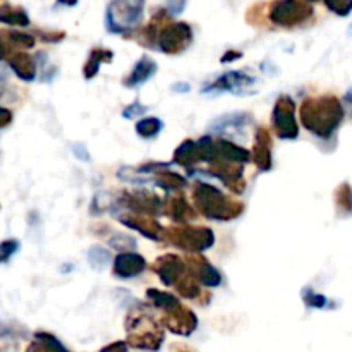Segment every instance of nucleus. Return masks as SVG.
Wrapping results in <instances>:
<instances>
[{
  "mask_svg": "<svg viewBox=\"0 0 352 352\" xmlns=\"http://www.w3.org/2000/svg\"><path fill=\"white\" fill-rule=\"evenodd\" d=\"M346 110L337 96H308L299 107V119L309 134L320 140H330L342 126Z\"/></svg>",
  "mask_w": 352,
  "mask_h": 352,
  "instance_id": "obj_1",
  "label": "nucleus"
},
{
  "mask_svg": "<svg viewBox=\"0 0 352 352\" xmlns=\"http://www.w3.org/2000/svg\"><path fill=\"white\" fill-rule=\"evenodd\" d=\"M127 346L140 351L158 352L165 340V330L160 320L148 305H136L126 316Z\"/></svg>",
  "mask_w": 352,
  "mask_h": 352,
  "instance_id": "obj_2",
  "label": "nucleus"
},
{
  "mask_svg": "<svg viewBox=\"0 0 352 352\" xmlns=\"http://www.w3.org/2000/svg\"><path fill=\"white\" fill-rule=\"evenodd\" d=\"M192 208L196 213L215 222H230L239 219L244 213V203L237 201L232 196L226 195L222 189L208 184L196 182L192 188Z\"/></svg>",
  "mask_w": 352,
  "mask_h": 352,
  "instance_id": "obj_3",
  "label": "nucleus"
},
{
  "mask_svg": "<svg viewBox=\"0 0 352 352\" xmlns=\"http://www.w3.org/2000/svg\"><path fill=\"white\" fill-rule=\"evenodd\" d=\"M146 299L162 313V325L179 337H191L198 329V316L182 305L177 296L160 289H148Z\"/></svg>",
  "mask_w": 352,
  "mask_h": 352,
  "instance_id": "obj_4",
  "label": "nucleus"
},
{
  "mask_svg": "<svg viewBox=\"0 0 352 352\" xmlns=\"http://www.w3.org/2000/svg\"><path fill=\"white\" fill-rule=\"evenodd\" d=\"M162 241L189 254H199L212 250L215 244V234L208 227L188 223V226H172L164 229Z\"/></svg>",
  "mask_w": 352,
  "mask_h": 352,
  "instance_id": "obj_5",
  "label": "nucleus"
},
{
  "mask_svg": "<svg viewBox=\"0 0 352 352\" xmlns=\"http://www.w3.org/2000/svg\"><path fill=\"white\" fill-rule=\"evenodd\" d=\"M146 0H110L105 12V28L112 34L134 33L144 19Z\"/></svg>",
  "mask_w": 352,
  "mask_h": 352,
  "instance_id": "obj_6",
  "label": "nucleus"
},
{
  "mask_svg": "<svg viewBox=\"0 0 352 352\" xmlns=\"http://www.w3.org/2000/svg\"><path fill=\"white\" fill-rule=\"evenodd\" d=\"M315 16L311 3L305 0H274L268 7V21L278 28H299Z\"/></svg>",
  "mask_w": 352,
  "mask_h": 352,
  "instance_id": "obj_7",
  "label": "nucleus"
},
{
  "mask_svg": "<svg viewBox=\"0 0 352 352\" xmlns=\"http://www.w3.org/2000/svg\"><path fill=\"white\" fill-rule=\"evenodd\" d=\"M192 43V28L182 21H167L160 28L155 40V48L165 55H179Z\"/></svg>",
  "mask_w": 352,
  "mask_h": 352,
  "instance_id": "obj_8",
  "label": "nucleus"
},
{
  "mask_svg": "<svg viewBox=\"0 0 352 352\" xmlns=\"http://www.w3.org/2000/svg\"><path fill=\"white\" fill-rule=\"evenodd\" d=\"M296 102L289 95H280L274 103L272 110V126L274 133L280 140L294 141L299 138V124L296 117Z\"/></svg>",
  "mask_w": 352,
  "mask_h": 352,
  "instance_id": "obj_9",
  "label": "nucleus"
},
{
  "mask_svg": "<svg viewBox=\"0 0 352 352\" xmlns=\"http://www.w3.org/2000/svg\"><path fill=\"white\" fill-rule=\"evenodd\" d=\"M117 206L124 212L140 213V215L155 217L164 213V201L158 195L150 191H126L117 199Z\"/></svg>",
  "mask_w": 352,
  "mask_h": 352,
  "instance_id": "obj_10",
  "label": "nucleus"
},
{
  "mask_svg": "<svg viewBox=\"0 0 352 352\" xmlns=\"http://www.w3.org/2000/svg\"><path fill=\"white\" fill-rule=\"evenodd\" d=\"M208 172L212 177L219 179L230 192L234 195H243L246 191V181H244V165L236 162L223 160V158H213L208 162Z\"/></svg>",
  "mask_w": 352,
  "mask_h": 352,
  "instance_id": "obj_11",
  "label": "nucleus"
},
{
  "mask_svg": "<svg viewBox=\"0 0 352 352\" xmlns=\"http://www.w3.org/2000/svg\"><path fill=\"white\" fill-rule=\"evenodd\" d=\"M258 79L246 71H227L210 81L201 88V93H234L244 95L251 93V88L256 85Z\"/></svg>",
  "mask_w": 352,
  "mask_h": 352,
  "instance_id": "obj_12",
  "label": "nucleus"
},
{
  "mask_svg": "<svg viewBox=\"0 0 352 352\" xmlns=\"http://www.w3.org/2000/svg\"><path fill=\"white\" fill-rule=\"evenodd\" d=\"M184 261L186 268H188V274L191 275L201 287L215 289L222 285V274H220L219 268L213 267L205 256H201V254H189L188 258H184Z\"/></svg>",
  "mask_w": 352,
  "mask_h": 352,
  "instance_id": "obj_13",
  "label": "nucleus"
},
{
  "mask_svg": "<svg viewBox=\"0 0 352 352\" xmlns=\"http://www.w3.org/2000/svg\"><path fill=\"white\" fill-rule=\"evenodd\" d=\"M151 270L160 278L165 287H175L188 274L184 258L177 256V254H164V256L157 258L151 265Z\"/></svg>",
  "mask_w": 352,
  "mask_h": 352,
  "instance_id": "obj_14",
  "label": "nucleus"
},
{
  "mask_svg": "<svg viewBox=\"0 0 352 352\" xmlns=\"http://www.w3.org/2000/svg\"><path fill=\"white\" fill-rule=\"evenodd\" d=\"M117 220L127 229L140 232L141 236L146 237L150 241H162V234H164V227L158 222L155 217L140 215V213L131 212H120L117 213Z\"/></svg>",
  "mask_w": 352,
  "mask_h": 352,
  "instance_id": "obj_15",
  "label": "nucleus"
},
{
  "mask_svg": "<svg viewBox=\"0 0 352 352\" xmlns=\"http://www.w3.org/2000/svg\"><path fill=\"white\" fill-rule=\"evenodd\" d=\"M251 157L260 172H270L274 168V141L267 127L260 126L254 133V146Z\"/></svg>",
  "mask_w": 352,
  "mask_h": 352,
  "instance_id": "obj_16",
  "label": "nucleus"
},
{
  "mask_svg": "<svg viewBox=\"0 0 352 352\" xmlns=\"http://www.w3.org/2000/svg\"><path fill=\"white\" fill-rule=\"evenodd\" d=\"M146 268V260L140 253H134V251L119 253L113 260V275L117 278H126L127 280V278L140 277Z\"/></svg>",
  "mask_w": 352,
  "mask_h": 352,
  "instance_id": "obj_17",
  "label": "nucleus"
},
{
  "mask_svg": "<svg viewBox=\"0 0 352 352\" xmlns=\"http://www.w3.org/2000/svg\"><path fill=\"white\" fill-rule=\"evenodd\" d=\"M157 71H158L157 62H155L150 55H143V57H141L140 60L133 65V69H131L129 74L124 78L122 85L126 86V88H131V89L140 88V86L146 85L150 79H153L155 74H157Z\"/></svg>",
  "mask_w": 352,
  "mask_h": 352,
  "instance_id": "obj_18",
  "label": "nucleus"
},
{
  "mask_svg": "<svg viewBox=\"0 0 352 352\" xmlns=\"http://www.w3.org/2000/svg\"><path fill=\"white\" fill-rule=\"evenodd\" d=\"M164 215H167L168 219L174 220L177 226H188L191 220L196 219V210L192 208V205H189L188 199L179 192V195L172 196L167 201L164 203Z\"/></svg>",
  "mask_w": 352,
  "mask_h": 352,
  "instance_id": "obj_19",
  "label": "nucleus"
},
{
  "mask_svg": "<svg viewBox=\"0 0 352 352\" xmlns=\"http://www.w3.org/2000/svg\"><path fill=\"white\" fill-rule=\"evenodd\" d=\"M6 60L7 64H9V67L14 71V74H16L21 81L31 82L36 79L38 65L36 60H34L30 54H26V52L23 50H16L12 52Z\"/></svg>",
  "mask_w": 352,
  "mask_h": 352,
  "instance_id": "obj_20",
  "label": "nucleus"
},
{
  "mask_svg": "<svg viewBox=\"0 0 352 352\" xmlns=\"http://www.w3.org/2000/svg\"><path fill=\"white\" fill-rule=\"evenodd\" d=\"M174 164L181 165V167L188 168V170H195L196 165L201 164L199 158V148L196 140H184L177 148L174 150Z\"/></svg>",
  "mask_w": 352,
  "mask_h": 352,
  "instance_id": "obj_21",
  "label": "nucleus"
},
{
  "mask_svg": "<svg viewBox=\"0 0 352 352\" xmlns=\"http://www.w3.org/2000/svg\"><path fill=\"white\" fill-rule=\"evenodd\" d=\"M112 58H113V52L109 50V48H102V47L93 48L88 55V60H86L85 65H82V76H85V79L91 81L93 78H96L100 72V65L105 64V62H110Z\"/></svg>",
  "mask_w": 352,
  "mask_h": 352,
  "instance_id": "obj_22",
  "label": "nucleus"
},
{
  "mask_svg": "<svg viewBox=\"0 0 352 352\" xmlns=\"http://www.w3.org/2000/svg\"><path fill=\"white\" fill-rule=\"evenodd\" d=\"M155 184H157L158 188L165 189V191L177 192V195L182 189L188 188V181H186L181 174H177V172L168 170V167L162 168V170H158L157 174H155Z\"/></svg>",
  "mask_w": 352,
  "mask_h": 352,
  "instance_id": "obj_23",
  "label": "nucleus"
},
{
  "mask_svg": "<svg viewBox=\"0 0 352 352\" xmlns=\"http://www.w3.org/2000/svg\"><path fill=\"white\" fill-rule=\"evenodd\" d=\"M0 23L7 24V26L28 28L31 24V19L23 7L2 3V6H0Z\"/></svg>",
  "mask_w": 352,
  "mask_h": 352,
  "instance_id": "obj_24",
  "label": "nucleus"
},
{
  "mask_svg": "<svg viewBox=\"0 0 352 352\" xmlns=\"http://www.w3.org/2000/svg\"><path fill=\"white\" fill-rule=\"evenodd\" d=\"M0 36L6 40V43L9 45L10 48L16 50H30V48L34 47L36 43V38L30 33H23V31H2Z\"/></svg>",
  "mask_w": 352,
  "mask_h": 352,
  "instance_id": "obj_25",
  "label": "nucleus"
},
{
  "mask_svg": "<svg viewBox=\"0 0 352 352\" xmlns=\"http://www.w3.org/2000/svg\"><path fill=\"white\" fill-rule=\"evenodd\" d=\"M336 208L339 217H351L352 215V188L349 182H342L336 189Z\"/></svg>",
  "mask_w": 352,
  "mask_h": 352,
  "instance_id": "obj_26",
  "label": "nucleus"
},
{
  "mask_svg": "<svg viewBox=\"0 0 352 352\" xmlns=\"http://www.w3.org/2000/svg\"><path fill=\"white\" fill-rule=\"evenodd\" d=\"M301 298H302V302H305V305L308 306V308H311V309H333V308H337V305L332 301V299H329L327 296H323V294H318V292H316L315 289H311V287L302 289Z\"/></svg>",
  "mask_w": 352,
  "mask_h": 352,
  "instance_id": "obj_27",
  "label": "nucleus"
},
{
  "mask_svg": "<svg viewBox=\"0 0 352 352\" xmlns=\"http://www.w3.org/2000/svg\"><path fill=\"white\" fill-rule=\"evenodd\" d=\"M164 129V122L158 117H143L136 122L138 136L143 140H155Z\"/></svg>",
  "mask_w": 352,
  "mask_h": 352,
  "instance_id": "obj_28",
  "label": "nucleus"
},
{
  "mask_svg": "<svg viewBox=\"0 0 352 352\" xmlns=\"http://www.w3.org/2000/svg\"><path fill=\"white\" fill-rule=\"evenodd\" d=\"M88 261L95 270H103L107 267V263L110 261V253L109 250L102 246H93L91 250L88 251Z\"/></svg>",
  "mask_w": 352,
  "mask_h": 352,
  "instance_id": "obj_29",
  "label": "nucleus"
},
{
  "mask_svg": "<svg viewBox=\"0 0 352 352\" xmlns=\"http://www.w3.org/2000/svg\"><path fill=\"white\" fill-rule=\"evenodd\" d=\"M305 2L311 3L320 2V0H305ZM322 2L329 7V10H332L333 14H337V16L340 17L349 16L352 12V0H322Z\"/></svg>",
  "mask_w": 352,
  "mask_h": 352,
  "instance_id": "obj_30",
  "label": "nucleus"
},
{
  "mask_svg": "<svg viewBox=\"0 0 352 352\" xmlns=\"http://www.w3.org/2000/svg\"><path fill=\"white\" fill-rule=\"evenodd\" d=\"M246 120H251L250 113H232V116H226L215 124L217 131L222 129H229L230 126H244Z\"/></svg>",
  "mask_w": 352,
  "mask_h": 352,
  "instance_id": "obj_31",
  "label": "nucleus"
},
{
  "mask_svg": "<svg viewBox=\"0 0 352 352\" xmlns=\"http://www.w3.org/2000/svg\"><path fill=\"white\" fill-rule=\"evenodd\" d=\"M34 339L41 340V342L47 344L48 347H50L54 352H71L67 349V347L64 346V344L60 342V340L57 339V337L54 336V333H48V332H36L34 333Z\"/></svg>",
  "mask_w": 352,
  "mask_h": 352,
  "instance_id": "obj_32",
  "label": "nucleus"
},
{
  "mask_svg": "<svg viewBox=\"0 0 352 352\" xmlns=\"http://www.w3.org/2000/svg\"><path fill=\"white\" fill-rule=\"evenodd\" d=\"M109 244L112 248H116V250H120V253H126V251H133V248L136 246V241L131 236H126V234H116L109 241Z\"/></svg>",
  "mask_w": 352,
  "mask_h": 352,
  "instance_id": "obj_33",
  "label": "nucleus"
},
{
  "mask_svg": "<svg viewBox=\"0 0 352 352\" xmlns=\"http://www.w3.org/2000/svg\"><path fill=\"white\" fill-rule=\"evenodd\" d=\"M19 250V241L17 239H7L0 243V263L9 261L14 254Z\"/></svg>",
  "mask_w": 352,
  "mask_h": 352,
  "instance_id": "obj_34",
  "label": "nucleus"
},
{
  "mask_svg": "<svg viewBox=\"0 0 352 352\" xmlns=\"http://www.w3.org/2000/svg\"><path fill=\"white\" fill-rule=\"evenodd\" d=\"M146 105H143V103L140 102V100H134V103H131L129 107H126L122 112V117L124 119H143V116L146 113Z\"/></svg>",
  "mask_w": 352,
  "mask_h": 352,
  "instance_id": "obj_35",
  "label": "nucleus"
},
{
  "mask_svg": "<svg viewBox=\"0 0 352 352\" xmlns=\"http://www.w3.org/2000/svg\"><path fill=\"white\" fill-rule=\"evenodd\" d=\"M186 3H188V0H167L165 10H167L168 16H179V14L184 12Z\"/></svg>",
  "mask_w": 352,
  "mask_h": 352,
  "instance_id": "obj_36",
  "label": "nucleus"
},
{
  "mask_svg": "<svg viewBox=\"0 0 352 352\" xmlns=\"http://www.w3.org/2000/svg\"><path fill=\"white\" fill-rule=\"evenodd\" d=\"M38 36L47 43H58V41L64 40L65 33H62V31H38Z\"/></svg>",
  "mask_w": 352,
  "mask_h": 352,
  "instance_id": "obj_37",
  "label": "nucleus"
},
{
  "mask_svg": "<svg viewBox=\"0 0 352 352\" xmlns=\"http://www.w3.org/2000/svg\"><path fill=\"white\" fill-rule=\"evenodd\" d=\"M98 352H129V346L126 342H122V340H117V342L109 344V346H105Z\"/></svg>",
  "mask_w": 352,
  "mask_h": 352,
  "instance_id": "obj_38",
  "label": "nucleus"
},
{
  "mask_svg": "<svg viewBox=\"0 0 352 352\" xmlns=\"http://www.w3.org/2000/svg\"><path fill=\"white\" fill-rule=\"evenodd\" d=\"M12 112H10L9 109H3V107H0V129H3V127L10 126L12 124Z\"/></svg>",
  "mask_w": 352,
  "mask_h": 352,
  "instance_id": "obj_39",
  "label": "nucleus"
},
{
  "mask_svg": "<svg viewBox=\"0 0 352 352\" xmlns=\"http://www.w3.org/2000/svg\"><path fill=\"white\" fill-rule=\"evenodd\" d=\"M26 352H54V351H52L50 347H48L45 342H41V340L34 339L33 342H31L30 346H28Z\"/></svg>",
  "mask_w": 352,
  "mask_h": 352,
  "instance_id": "obj_40",
  "label": "nucleus"
},
{
  "mask_svg": "<svg viewBox=\"0 0 352 352\" xmlns=\"http://www.w3.org/2000/svg\"><path fill=\"white\" fill-rule=\"evenodd\" d=\"M7 89H9V78H7L6 72H3L2 69H0V100H2L3 96H6Z\"/></svg>",
  "mask_w": 352,
  "mask_h": 352,
  "instance_id": "obj_41",
  "label": "nucleus"
},
{
  "mask_svg": "<svg viewBox=\"0 0 352 352\" xmlns=\"http://www.w3.org/2000/svg\"><path fill=\"white\" fill-rule=\"evenodd\" d=\"M12 48L9 47V45L6 43V40H3L2 36H0V60H3V58L9 57L10 54H12Z\"/></svg>",
  "mask_w": 352,
  "mask_h": 352,
  "instance_id": "obj_42",
  "label": "nucleus"
},
{
  "mask_svg": "<svg viewBox=\"0 0 352 352\" xmlns=\"http://www.w3.org/2000/svg\"><path fill=\"white\" fill-rule=\"evenodd\" d=\"M241 57H243V54H241V52L230 50V52H227L226 55H223L222 62H223V64H226V62H234V60H237V58H241Z\"/></svg>",
  "mask_w": 352,
  "mask_h": 352,
  "instance_id": "obj_43",
  "label": "nucleus"
},
{
  "mask_svg": "<svg viewBox=\"0 0 352 352\" xmlns=\"http://www.w3.org/2000/svg\"><path fill=\"white\" fill-rule=\"evenodd\" d=\"M170 352H198V351L191 349V347L184 346V344H174V346L170 347Z\"/></svg>",
  "mask_w": 352,
  "mask_h": 352,
  "instance_id": "obj_44",
  "label": "nucleus"
},
{
  "mask_svg": "<svg viewBox=\"0 0 352 352\" xmlns=\"http://www.w3.org/2000/svg\"><path fill=\"white\" fill-rule=\"evenodd\" d=\"M79 0H57V6H67V7H74Z\"/></svg>",
  "mask_w": 352,
  "mask_h": 352,
  "instance_id": "obj_45",
  "label": "nucleus"
},
{
  "mask_svg": "<svg viewBox=\"0 0 352 352\" xmlns=\"http://www.w3.org/2000/svg\"><path fill=\"white\" fill-rule=\"evenodd\" d=\"M344 98H346V102H347V103H349V105L352 107V88L349 89V91H347V93H346V96H344Z\"/></svg>",
  "mask_w": 352,
  "mask_h": 352,
  "instance_id": "obj_46",
  "label": "nucleus"
},
{
  "mask_svg": "<svg viewBox=\"0 0 352 352\" xmlns=\"http://www.w3.org/2000/svg\"><path fill=\"white\" fill-rule=\"evenodd\" d=\"M174 89H189V86H174Z\"/></svg>",
  "mask_w": 352,
  "mask_h": 352,
  "instance_id": "obj_47",
  "label": "nucleus"
},
{
  "mask_svg": "<svg viewBox=\"0 0 352 352\" xmlns=\"http://www.w3.org/2000/svg\"><path fill=\"white\" fill-rule=\"evenodd\" d=\"M349 33L352 34V24H351V26H349Z\"/></svg>",
  "mask_w": 352,
  "mask_h": 352,
  "instance_id": "obj_48",
  "label": "nucleus"
}]
</instances>
